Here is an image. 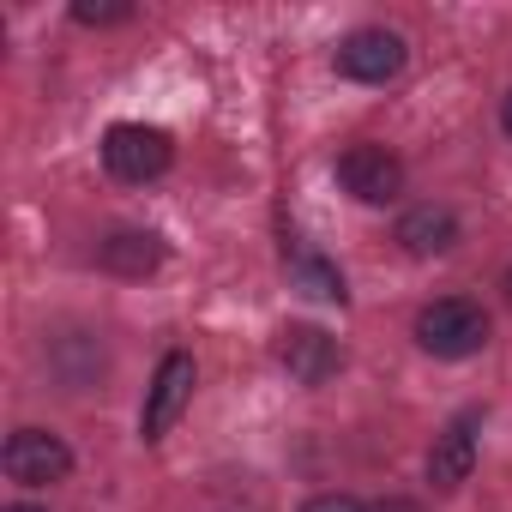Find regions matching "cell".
I'll return each instance as SVG.
<instances>
[{
  "label": "cell",
  "mask_w": 512,
  "mask_h": 512,
  "mask_svg": "<svg viewBox=\"0 0 512 512\" xmlns=\"http://www.w3.org/2000/svg\"><path fill=\"white\" fill-rule=\"evenodd\" d=\"M73 19H79V25H121V19H133V7H127V0H109V7H97V0H79Z\"/></svg>",
  "instance_id": "obj_12"
},
{
  "label": "cell",
  "mask_w": 512,
  "mask_h": 512,
  "mask_svg": "<svg viewBox=\"0 0 512 512\" xmlns=\"http://www.w3.org/2000/svg\"><path fill=\"white\" fill-rule=\"evenodd\" d=\"M290 284L302 290V296H314V302H344L350 290H344V272L332 266V260H320V253H290Z\"/></svg>",
  "instance_id": "obj_11"
},
{
  "label": "cell",
  "mask_w": 512,
  "mask_h": 512,
  "mask_svg": "<svg viewBox=\"0 0 512 512\" xmlns=\"http://www.w3.org/2000/svg\"><path fill=\"white\" fill-rule=\"evenodd\" d=\"M163 260H169V241H163L157 229L121 223V229H109V235L97 241V266L115 272V278H151Z\"/></svg>",
  "instance_id": "obj_9"
},
{
  "label": "cell",
  "mask_w": 512,
  "mask_h": 512,
  "mask_svg": "<svg viewBox=\"0 0 512 512\" xmlns=\"http://www.w3.org/2000/svg\"><path fill=\"white\" fill-rule=\"evenodd\" d=\"M404 61H410V49H404V37L386 31V25L350 31V37L338 43V55H332V67H338L344 79H356V85H386V79L404 73Z\"/></svg>",
  "instance_id": "obj_3"
},
{
  "label": "cell",
  "mask_w": 512,
  "mask_h": 512,
  "mask_svg": "<svg viewBox=\"0 0 512 512\" xmlns=\"http://www.w3.org/2000/svg\"><path fill=\"white\" fill-rule=\"evenodd\" d=\"M500 127H506V139H512V91H506V103H500Z\"/></svg>",
  "instance_id": "obj_15"
},
{
  "label": "cell",
  "mask_w": 512,
  "mask_h": 512,
  "mask_svg": "<svg viewBox=\"0 0 512 512\" xmlns=\"http://www.w3.org/2000/svg\"><path fill=\"white\" fill-rule=\"evenodd\" d=\"M302 512H368V506H362L356 494H314Z\"/></svg>",
  "instance_id": "obj_13"
},
{
  "label": "cell",
  "mask_w": 512,
  "mask_h": 512,
  "mask_svg": "<svg viewBox=\"0 0 512 512\" xmlns=\"http://www.w3.org/2000/svg\"><path fill=\"white\" fill-rule=\"evenodd\" d=\"M338 187L362 205H386V199L404 193V163L386 145H350L338 157Z\"/></svg>",
  "instance_id": "obj_6"
},
{
  "label": "cell",
  "mask_w": 512,
  "mask_h": 512,
  "mask_svg": "<svg viewBox=\"0 0 512 512\" xmlns=\"http://www.w3.org/2000/svg\"><path fill=\"white\" fill-rule=\"evenodd\" d=\"M7 512H43V506H31V500H19V506H7Z\"/></svg>",
  "instance_id": "obj_16"
},
{
  "label": "cell",
  "mask_w": 512,
  "mask_h": 512,
  "mask_svg": "<svg viewBox=\"0 0 512 512\" xmlns=\"http://www.w3.org/2000/svg\"><path fill=\"white\" fill-rule=\"evenodd\" d=\"M476 434H482V410H458L440 434H434V452H428V482L440 494H458L476 470Z\"/></svg>",
  "instance_id": "obj_7"
},
{
  "label": "cell",
  "mask_w": 512,
  "mask_h": 512,
  "mask_svg": "<svg viewBox=\"0 0 512 512\" xmlns=\"http://www.w3.org/2000/svg\"><path fill=\"white\" fill-rule=\"evenodd\" d=\"M398 247L410 260H434V253H452L458 247V217L446 205H410L398 217Z\"/></svg>",
  "instance_id": "obj_10"
},
{
  "label": "cell",
  "mask_w": 512,
  "mask_h": 512,
  "mask_svg": "<svg viewBox=\"0 0 512 512\" xmlns=\"http://www.w3.org/2000/svg\"><path fill=\"white\" fill-rule=\"evenodd\" d=\"M278 362L290 368V380L326 386V380L344 368V350H338V338L320 332V326H284V332H278Z\"/></svg>",
  "instance_id": "obj_8"
},
{
  "label": "cell",
  "mask_w": 512,
  "mask_h": 512,
  "mask_svg": "<svg viewBox=\"0 0 512 512\" xmlns=\"http://www.w3.org/2000/svg\"><path fill=\"white\" fill-rule=\"evenodd\" d=\"M416 344H422L428 356H440V362L476 356V350L488 344V314H482V302H470V296H440V302H428V308L416 314Z\"/></svg>",
  "instance_id": "obj_1"
},
{
  "label": "cell",
  "mask_w": 512,
  "mask_h": 512,
  "mask_svg": "<svg viewBox=\"0 0 512 512\" xmlns=\"http://www.w3.org/2000/svg\"><path fill=\"white\" fill-rule=\"evenodd\" d=\"M500 290H506V302H512V266H506V278H500Z\"/></svg>",
  "instance_id": "obj_17"
},
{
  "label": "cell",
  "mask_w": 512,
  "mask_h": 512,
  "mask_svg": "<svg viewBox=\"0 0 512 512\" xmlns=\"http://www.w3.org/2000/svg\"><path fill=\"white\" fill-rule=\"evenodd\" d=\"M169 163H175V145H169V133H163V127H145V121H115V127L103 133V169H109L115 181H127V187L157 181Z\"/></svg>",
  "instance_id": "obj_2"
},
{
  "label": "cell",
  "mask_w": 512,
  "mask_h": 512,
  "mask_svg": "<svg viewBox=\"0 0 512 512\" xmlns=\"http://www.w3.org/2000/svg\"><path fill=\"white\" fill-rule=\"evenodd\" d=\"M368 512H422V500H410V494H386V500L368 506Z\"/></svg>",
  "instance_id": "obj_14"
},
{
  "label": "cell",
  "mask_w": 512,
  "mask_h": 512,
  "mask_svg": "<svg viewBox=\"0 0 512 512\" xmlns=\"http://www.w3.org/2000/svg\"><path fill=\"white\" fill-rule=\"evenodd\" d=\"M193 380H199V368H193L187 350H169V356L157 362V374H151V386H145V410H139V434H145V440H163V434L181 422V410L193 404Z\"/></svg>",
  "instance_id": "obj_4"
},
{
  "label": "cell",
  "mask_w": 512,
  "mask_h": 512,
  "mask_svg": "<svg viewBox=\"0 0 512 512\" xmlns=\"http://www.w3.org/2000/svg\"><path fill=\"white\" fill-rule=\"evenodd\" d=\"M0 464H7V476H13L19 488H49V482H67L73 452H67V440L49 434V428H13Z\"/></svg>",
  "instance_id": "obj_5"
}]
</instances>
